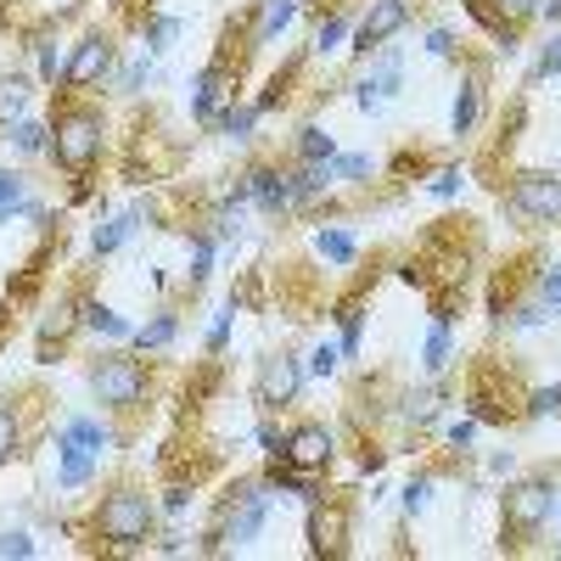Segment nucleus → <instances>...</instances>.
Wrapping results in <instances>:
<instances>
[{
  "instance_id": "1",
  "label": "nucleus",
  "mask_w": 561,
  "mask_h": 561,
  "mask_svg": "<svg viewBox=\"0 0 561 561\" xmlns=\"http://www.w3.org/2000/svg\"><path fill=\"white\" fill-rule=\"evenodd\" d=\"M102 147H107L102 113L62 107V113L51 118V158H57L68 174H90V169H96V158H102Z\"/></svg>"
},
{
  "instance_id": "2",
  "label": "nucleus",
  "mask_w": 561,
  "mask_h": 561,
  "mask_svg": "<svg viewBox=\"0 0 561 561\" xmlns=\"http://www.w3.org/2000/svg\"><path fill=\"white\" fill-rule=\"evenodd\" d=\"M264 517H270V483H253V478L237 483L219 500V523H214V545L208 550H242V545H253Z\"/></svg>"
},
{
  "instance_id": "3",
  "label": "nucleus",
  "mask_w": 561,
  "mask_h": 561,
  "mask_svg": "<svg viewBox=\"0 0 561 561\" xmlns=\"http://www.w3.org/2000/svg\"><path fill=\"white\" fill-rule=\"evenodd\" d=\"M96 539H107V545H118V550H129V545H140L152 534V523H158V511H152V500L147 494H135V489H113V494H102V505H96Z\"/></svg>"
},
{
  "instance_id": "4",
  "label": "nucleus",
  "mask_w": 561,
  "mask_h": 561,
  "mask_svg": "<svg viewBox=\"0 0 561 561\" xmlns=\"http://www.w3.org/2000/svg\"><path fill=\"white\" fill-rule=\"evenodd\" d=\"M90 393L102 399V410H135L147 399V365L129 359V354H107L90 370Z\"/></svg>"
},
{
  "instance_id": "5",
  "label": "nucleus",
  "mask_w": 561,
  "mask_h": 561,
  "mask_svg": "<svg viewBox=\"0 0 561 561\" xmlns=\"http://www.w3.org/2000/svg\"><path fill=\"white\" fill-rule=\"evenodd\" d=\"M466 404H472V415L483 421V427H511V421L523 415L528 393L511 388V377L500 365H483L478 377H472V393H466Z\"/></svg>"
},
{
  "instance_id": "6",
  "label": "nucleus",
  "mask_w": 561,
  "mask_h": 561,
  "mask_svg": "<svg viewBox=\"0 0 561 561\" xmlns=\"http://www.w3.org/2000/svg\"><path fill=\"white\" fill-rule=\"evenodd\" d=\"M511 214L517 219H534V225H556L561 219V174H545V169H523L511 180Z\"/></svg>"
},
{
  "instance_id": "7",
  "label": "nucleus",
  "mask_w": 561,
  "mask_h": 561,
  "mask_svg": "<svg viewBox=\"0 0 561 561\" xmlns=\"http://www.w3.org/2000/svg\"><path fill=\"white\" fill-rule=\"evenodd\" d=\"M556 517V489L550 483H517L505 494V534H511V545H523V539H534L545 523Z\"/></svg>"
},
{
  "instance_id": "8",
  "label": "nucleus",
  "mask_w": 561,
  "mask_h": 561,
  "mask_svg": "<svg viewBox=\"0 0 561 561\" xmlns=\"http://www.w3.org/2000/svg\"><path fill=\"white\" fill-rule=\"evenodd\" d=\"M113 73V39L102 28H90L79 45H73V57L62 62V90H90V84H102Z\"/></svg>"
},
{
  "instance_id": "9",
  "label": "nucleus",
  "mask_w": 561,
  "mask_h": 561,
  "mask_svg": "<svg viewBox=\"0 0 561 561\" xmlns=\"http://www.w3.org/2000/svg\"><path fill=\"white\" fill-rule=\"evenodd\" d=\"M298 388H304V365H298L293 354H270V359L259 365L253 399H259V410H287V404L298 399Z\"/></svg>"
},
{
  "instance_id": "10",
  "label": "nucleus",
  "mask_w": 561,
  "mask_h": 561,
  "mask_svg": "<svg viewBox=\"0 0 561 561\" xmlns=\"http://www.w3.org/2000/svg\"><path fill=\"white\" fill-rule=\"evenodd\" d=\"M404 23H410V0H370V12L354 28V57L382 51L393 34H404Z\"/></svg>"
},
{
  "instance_id": "11",
  "label": "nucleus",
  "mask_w": 561,
  "mask_h": 561,
  "mask_svg": "<svg viewBox=\"0 0 561 561\" xmlns=\"http://www.w3.org/2000/svg\"><path fill=\"white\" fill-rule=\"evenodd\" d=\"M237 73H242V68H230V57H214V62L197 73V90H192V118H197V124H214L225 102H237Z\"/></svg>"
},
{
  "instance_id": "12",
  "label": "nucleus",
  "mask_w": 561,
  "mask_h": 561,
  "mask_svg": "<svg viewBox=\"0 0 561 561\" xmlns=\"http://www.w3.org/2000/svg\"><path fill=\"white\" fill-rule=\"evenodd\" d=\"M309 550L314 556H348V505L343 500H309Z\"/></svg>"
},
{
  "instance_id": "13",
  "label": "nucleus",
  "mask_w": 561,
  "mask_h": 561,
  "mask_svg": "<svg viewBox=\"0 0 561 561\" xmlns=\"http://www.w3.org/2000/svg\"><path fill=\"white\" fill-rule=\"evenodd\" d=\"M332 455H337V438H332V427H320V421H304V427H293L287 433V466H298V472H325L332 466Z\"/></svg>"
},
{
  "instance_id": "14",
  "label": "nucleus",
  "mask_w": 561,
  "mask_h": 561,
  "mask_svg": "<svg viewBox=\"0 0 561 561\" xmlns=\"http://www.w3.org/2000/svg\"><path fill=\"white\" fill-rule=\"evenodd\" d=\"M248 203H259L264 214H280V208H293V174H280V169H248Z\"/></svg>"
},
{
  "instance_id": "15",
  "label": "nucleus",
  "mask_w": 561,
  "mask_h": 561,
  "mask_svg": "<svg viewBox=\"0 0 561 561\" xmlns=\"http://www.w3.org/2000/svg\"><path fill=\"white\" fill-rule=\"evenodd\" d=\"M393 90H399V51H388L377 73H365V79L354 84V102H359L365 113H377V107L393 96Z\"/></svg>"
},
{
  "instance_id": "16",
  "label": "nucleus",
  "mask_w": 561,
  "mask_h": 561,
  "mask_svg": "<svg viewBox=\"0 0 561 561\" xmlns=\"http://www.w3.org/2000/svg\"><path fill=\"white\" fill-rule=\"evenodd\" d=\"M57 455H62L57 483H62V489H84L90 472H96V449H84L79 438H57Z\"/></svg>"
},
{
  "instance_id": "17",
  "label": "nucleus",
  "mask_w": 561,
  "mask_h": 561,
  "mask_svg": "<svg viewBox=\"0 0 561 561\" xmlns=\"http://www.w3.org/2000/svg\"><path fill=\"white\" fill-rule=\"evenodd\" d=\"M478 102H483V79L466 73L460 90H455V113H449V129H455V135H472V129H478Z\"/></svg>"
},
{
  "instance_id": "18",
  "label": "nucleus",
  "mask_w": 561,
  "mask_h": 561,
  "mask_svg": "<svg viewBox=\"0 0 561 561\" xmlns=\"http://www.w3.org/2000/svg\"><path fill=\"white\" fill-rule=\"evenodd\" d=\"M135 225H140V208H129V214H118V219L96 225V237H90V248H96V259L118 253V248H124V242L135 237Z\"/></svg>"
},
{
  "instance_id": "19",
  "label": "nucleus",
  "mask_w": 561,
  "mask_h": 561,
  "mask_svg": "<svg viewBox=\"0 0 561 561\" xmlns=\"http://www.w3.org/2000/svg\"><path fill=\"white\" fill-rule=\"evenodd\" d=\"M460 7H466V18H472V23H483L489 34H494V45H500V51H517V28H511L494 7H489V0H460Z\"/></svg>"
},
{
  "instance_id": "20",
  "label": "nucleus",
  "mask_w": 561,
  "mask_h": 561,
  "mask_svg": "<svg viewBox=\"0 0 561 561\" xmlns=\"http://www.w3.org/2000/svg\"><path fill=\"white\" fill-rule=\"evenodd\" d=\"M73 325H79V314H73L68 304H57L51 314L39 320V359H45V365H51V343L62 348V343H68V332H73Z\"/></svg>"
},
{
  "instance_id": "21",
  "label": "nucleus",
  "mask_w": 561,
  "mask_h": 561,
  "mask_svg": "<svg viewBox=\"0 0 561 561\" xmlns=\"http://www.w3.org/2000/svg\"><path fill=\"white\" fill-rule=\"evenodd\" d=\"M79 320L90 325V332H102V337H135V332H129V320L113 314V309L96 304V298H79Z\"/></svg>"
},
{
  "instance_id": "22",
  "label": "nucleus",
  "mask_w": 561,
  "mask_h": 561,
  "mask_svg": "<svg viewBox=\"0 0 561 561\" xmlns=\"http://www.w3.org/2000/svg\"><path fill=\"white\" fill-rule=\"evenodd\" d=\"M337 169L332 163H304V174H293V203H314L320 192H332Z\"/></svg>"
},
{
  "instance_id": "23",
  "label": "nucleus",
  "mask_w": 561,
  "mask_h": 561,
  "mask_svg": "<svg viewBox=\"0 0 561 561\" xmlns=\"http://www.w3.org/2000/svg\"><path fill=\"white\" fill-rule=\"evenodd\" d=\"M293 18H298V0H264V18H259V28H253V51H259V45H270Z\"/></svg>"
},
{
  "instance_id": "24",
  "label": "nucleus",
  "mask_w": 561,
  "mask_h": 561,
  "mask_svg": "<svg viewBox=\"0 0 561 561\" xmlns=\"http://www.w3.org/2000/svg\"><path fill=\"white\" fill-rule=\"evenodd\" d=\"M298 158H304V163H332V158H337V140L325 135L320 124H304V129H298Z\"/></svg>"
},
{
  "instance_id": "25",
  "label": "nucleus",
  "mask_w": 561,
  "mask_h": 561,
  "mask_svg": "<svg viewBox=\"0 0 561 561\" xmlns=\"http://www.w3.org/2000/svg\"><path fill=\"white\" fill-rule=\"evenodd\" d=\"M174 332H180V320L163 309L158 320H147V325L135 332V348H140V354H147V348H169V343H174Z\"/></svg>"
},
{
  "instance_id": "26",
  "label": "nucleus",
  "mask_w": 561,
  "mask_h": 561,
  "mask_svg": "<svg viewBox=\"0 0 561 561\" xmlns=\"http://www.w3.org/2000/svg\"><path fill=\"white\" fill-rule=\"evenodd\" d=\"M337 325H343V354L354 359V354H359V332H365V304H359V298L337 304Z\"/></svg>"
},
{
  "instance_id": "27",
  "label": "nucleus",
  "mask_w": 561,
  "mask_h": 561,
  "mask_svg": "<svg viewBox=\"0 0 561 561\" xmlns=\"http://www.w3.org/2000/svg\"><path fill=\"white\" fill-rule=\"evenodd\" d=\"M62 438H79L84 449H96V455H102V449L113 444V433L102 427V421H90V415H73L68 427H62Z\"/></svg>"
},
{
  "instance_id": "28",
  "label": "nucleus",
  "mask_w": 561,
  "mask_h": 561,
  "mask_svg": "<svg viewBox=\"0 0 561 561\" xmlns=\"http://www.w3.org/2000/svg\"><path fill=\"white\" fill-rule=\"evenodd\" d=\"M314 253L320 259H332V264H354V237H348V230H320V237H314Z\"/></svg>"
},
{
  "instance_id": "29",
  "label": "nucleus",
  "mask_w": 561,
  "mask_h": 561,
  "mask_svg": "<svg viewBox=\"0 0 561 561\" xmlns=\"http://www.w3.org/2000/svg\"><path fill=\"white\" fill-rule=\"evenodd\" d=\"M18 449H23V415H18V404H0V466Z\"/></svg>"
},
{
  "instance_id": "30",
  "label": "nucleus",
  "mask_w": 561,
  "mask_h": 561,
  "mask_svg": "<svg viewBox=\"0 0 561 561\" xmlns=\"http://www.w3.org/2000/svg\"><path fill=\"white\" fill-rule=\"evenodd\" d=\"M214 124H219V135H230V140H248V135H253V124H259V107H237V102H230Z\"/></svg>"
},
{
  "instance_id": "31",
  "label": "nucleus",
  "mask_w": 561,
  "mask_h": 561,
  "mask_svg": "<svg viewBox=\"0 0 561 561\" xmlns=\"http://www.w3.org/2000/svg\"><path fill=\"white\" fill-rule=\"evenodd\" d=\"M455 359V337H449V325H433L427 332V348H421V365L427 370H444Z\"/></svg>"
},
{
  "instance_id": "32",
  "label": "nucleus",
  "mask_w": 561,
  "mask_h": 561,
  "mask_svg": "<svg viewBox=\"0 0 561 561\" xmlns=\"http://www.w3.org/2000/svg\"><path fill=\"white\" fill-rule=\"evenodd\" d=\"M433 489H438V478H433V472H421V478H410V483H404V511H410V517H421V511L433 505Z\"/></svg>"
},
{
  "instance_id": "33",
  "label": "nucleus",
  "mask_w": 561,
  "mask_h": 561,
  "mask_svg": "<svg viewBox=\"0 0 561 561\" xmlns=\"http://www.w3.org/2000/svg\"><path fill=\"white\" fill-rule=\"evenodd\" d=\"M438 415V393L421 388V393H404V421H415V427H427V421Z\"/></svg>"
},
{
  "instance_id": "34",
  "label": "nucleus",
  "mask_w": 561,
  "mask_h": 561,
  "mask_svg": "<svg viewBox=\"0 0 561 561\" xmlns=\"http://www.w3.org/2000/svg\"><path fill=\"white\" fill-rule=\"evenodd\" d=\"M23 208V174L18 169H0V219H12Z\"/></svg>"
},
{
  "instance_id": "35",
  "label": "nucleus",
  "mask_w": 561,
  "mask_h": 561,
  "mask_svg": "<svg viewBox=\"0 0 561 561\" xmlns=\"http://www.w3.org/2000/svg\"><path fill=\"white\" fill-rule=\"evenodd\" d=\"M28 107V79H0V118H18Z\"/></svg>"
},
{
  "instance_id": "36",
  "label": "nucleus",
  "mask_w": 561,
  "mask_h": 561,
  "mask_svg": "<svg viewBox=\"0 0 561 561\" xmlns=\"http://www.w3.org/2000/svg\"><path fill=\"white\" fill-rule=\"evenodd\" d=\"M12 147L18 152H51V129H45V124H18L12 129Z\"/></svg>"
},
{
  "instance_id": "37",
  "label": "nucleus",
  "mask_w": 561,
  "mask_h": 561,
  "mask_svg": "<svg viewBox=\"0 0 561 561\" xmlns=\"http://www.w3.org/2000/svg\"><path fill=\"white\" fill-rule=\"evenodd\" d=\"M489 7L511 23V28H523L528 18H539V7H545V0H489Z\"/></svg>"
},
{
  "instance_id": "38",
  "label": "nucleus",
  "mask_w": 561,
  "mask_h": 561,
  "mask_svg": "<svg viewBox=\"0 0 561 561\" xmlns=\"http://www.w3.org/2000/svg\"><path fill=\"white\" fill-rule=\"evenodd\" d=\"M343 34H348V18H343V12H332V18H325V23L314 28V51H320V57H325V51H337V39H343Z\"/></svg>"
},
{
  "instance_id": "39",
  "label": "nucleus",
  "mask_w": 561,
  "mask_h": 561,
  "mask_svg": "<svg viewBox=\"0 0 561 561\" xmlns=\"http://www.w3.org/2000/svg\"><path fill=\"white\" fill-rule=\"evenodd\" d=\"M523 415H561V382L556 388H534L528 404H523Z\"/></svg>"
},
{
  "instance_id": "40",
  "label": "nucleus",
  "mask_w": 561,
  "mask_h": 561,
  "mask_svg": "<svg viewBox=\"0 0 561 561\" xmlns=\"http://www.w3.org/2000/svg\"><path fill=\"white\" fill-rule=\"evenodd\" d=\"M0 556H7V561H28L34 556V539L23 528H7V534H0Z\"/></svg>"
},
{
  "instance_id": "41",
  "label": "nucleus",
  "mask_w": 561,
  "mask_h": 561,
  "mask_svg": "<svg viewBox=\"0 0 561 561\" xmlns=\"http://www.w3.org/2000/svg\"><path fill=\"white\" fill-rule=\"evenodd\" d=\"M539 298H545V309H561V259L539 270Z\"/></svg>"
},
{
  "instance_id": "42",
  "label": "nucleus",
  "mask_w": 561,
  "mask_h": 561,
  "mask_svg": "<svg viewBox=\"0 0 561 561\" xmlns=\"http://www.w3.org/2000/svg\"><path fill=\"white\" fill-rule=\"evenodd\" d=\"M556 309H545V298H534V304H517V314H511V325L517 332H528V325H539V320H550Z\"/></svg>"
},
{
  "instance_id": "43",
  "label": "nucleus",
  "mask_w": 561,
  "mask_h": 561,
  "mask_svg": "<svg viewBox=\"0 0 561 561\" xmlns=\"http://www.w3.org/2000/svg\"><path fill=\"white\" fill-rule=\"evenodd\" d=\"M460 185H466V174H460V169H438V174L427 180V192H433V197H455Z\"/></svg>"
},
{
  "instance_id": "44",
  "label": "nucleus",
  "mask_w": 561,
  "mask_h": 561,
  "mask_svg": "<svg viewBox=\"0 0 561 561\" xmlns=\"http://www.w3.org/2000/svg\"><path fill=\"white\" fill-rule=\"evenodd\" d=\"M208 264H214V237H197L192 242V280H208Z\"/></svg>"
},
{
  "instance_id": "45",
  "label": "nucleus",
  "mask_w": 561,
  "mask_h": 561,
  "mask_svg": "<svg viewBox=\"0 0 561 561\" xmlns=\"http://www.w3.org/2000/svg\"><path fill=\"white\" fill-rule=\"evenodd\" d=\"M337 359H343V348H332V343H320V348L309 354V370H314V377H332V370H337Z\"/></svg>"
},
{
  "instance_id": "46",
  "label": "nucleus",
  "mask_w": 561,
  "mask_h": 561,
  "mask_svg": "<svg viewBox=\"0 0 561 561\" xmlns=\"http://www.w3.org/2000/svg\"><path fill=\"white\" fill-rule=\"evenodd\" d=\"M147 73H152V57H140V62H129V68H124V79H118V90H124V96H135V90L147 84Z\"/></svg>"
},
{
  "instance_id": "47",
  "label": "nucleus",
  "mask_w": 561,
  "mask_h": 561,
  "mask_svg": "<svg viewBox=\"0 0 561 561\" xmlns=\"http://www.w3.org/2000/svg\"><path fill=\"white\" fill-rule=\"evenodd\" d=\"M539 79H561V34L539 51Z\"/></svg>"
},
{
  "instance_id": "48",
  "label": "nucleus",
  "mask_w": 561,
  "mask_h": 561,
  "mask_svg": "<svg viewBox=\"0 0 561 561\" xmlns=\"http://www.w3.org/2000/svg\"><path fill=\"white\" fill-rule=\"evenodd\" d=\"M39 79H62V68H57V39H51V34L39 39Z\"/></svg>"
},
{
  "instance_id": "49",
  "label": "nucleus",
  "mask_w": 561,
  "mask_h": 561,
  "mask_svg": "<svg viewBox=\"0 0 561 561\" xmlns=\"http://www.w3.org/2000/svg\"><path fill=\"white\" fill-rule=\"evenodd\" d=\"M259 444H264V455H287V438L275 433V421H264V427H259Z\"/></svg>"
},
{
  "instance_id": "50",
  "label": "nucleus",
  "mask_w": 561,
  "mask_h": 561,
  "mask_svg": "<svg viewBox=\"0 0 561 561\" xmlns=\"http://www.w3.org/2000/svg\"><path fill=\"white\" fill-rule=\"evenodd\" d=\"M332 169H337L343 180H359V174H370V158H359V152H354V158H337Z\"/></svg>"
},
{
  "instance_id": "51",
  "label": "nucleus",
  "mask_w": 561,
  "mask_h": 561,
  "mask_svg": "<svg viewBox=\"0 0 561 561\" xmlns=\"http://www.w3.org/2000/svg\"><path fill=\"white\" fill-rule=\"evenodd\" d=\"M472 433H478V415H466V421H455V427H449V444L466 449V444H472Z\"/></svg>"
},
{
  "instance_id": "52",
  "label": "nucleus",
  "mask_w": 561,
  "mask_h": 561,
  "mask_svg": "<svg viewBox=\"0 0 561 561\" xmlns=\"http://www.w3.org/2000/svg\"><path fill=\"white\" fill-rule=\"evenodd\" d=\"M427 51H433V57H449V51H455V39H449V28H433V34H427Z\"/></svg>"
},
{
  "instance_id": "53",
  "label": "nucleus",
  "mask_w": 561,
  "mask_h": 561,
  "mask_svg": "<svg viewBox=\"0 0 561 561\" xmlns=\"http://www.w3.org/2000/svg\"><path fill=\"white\" fill-rule=\"evenodd\" d=\"M225 337H230V314H219V320L208 325V348L219 354V348H225Z\"/></svg>"
},
{
  "instance_id": "54",
  "label": "nucleus",
  "mask_w": 561,
  "mask_h": 561,
  "mask_svg": "<svg viewBox=\"0 0 561 561\" xmlns=\"http://www.w3.org/2000/svg\"><path fill=\"white\" fill-rule=\"evenodd\" d=\"M382 460H388V449H365L359 455V472H382Z\"/></svg>"
},
{
  "instance_id": "55",
  "label": "nucleus",
  "mask_w": 561,
  "mask_h": 561,
  "mask_svg": "<svg viewBox=\"0 0 561 561\" xmlns=\"http://www.w3.org/2000/svg\"><path fill=\"white\" fill-rule=\"evenodd\" d=\"M185 500H192V489H185V483H180V489H169V500H163V505H169V511H180Z\"/></svg>"
},
{
  "instance_id": "56",
  "label": "nucleus",
  "mask_w": 561,
  "mask_h": 561,
  "mask_svg": "<svg viewBox=\"0 0 561 561\" xmlns=\"http://www.w3.org/2000/svg\"><path fill=\"white\" fill-rule=\"evenodd\" d=\"M12 12H18V0H0V28H12Z\"/></svg>"
},
{
  "instance_id": "57",
  "label": "nucleus",
  "mask_w": 561,
  "mask_h": 561,
  "mask_svg": "<svg viewBox=\"0 0 561 561\" xmlns=\"http://www.w3.org/2000/svg\"><path fill=\"white\" fill-rule=\"evenodd\" d=\"M62 7H68V0H62Z\"/></svg>"
}]
</instances>
